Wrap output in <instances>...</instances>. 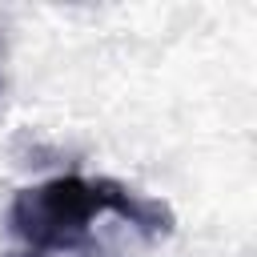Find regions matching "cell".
Here are the masks:
<instances>
[{
  "label": "cell",
  "instance_id": "cell-1",
  "mask_svg": "<svg viewBox=\"0 0 257 257\" xmlns=\"http://www.w3.org/2000/svg\"><path fill=\"white\" fill-rule=\"evenodd\" d=\"M100 217H120L145 237L173 233V213L165 201L145 197L108 177H52L32 189H20L8 205V229L24 241V249L36 253L84 245Z\"/></svg>",
  "mask_w": 257,
  "mask_h": 257
},
{
  "label": "cell",
  "instance_id": "cell-2",
  "mask_svg": "<svg viewBox=\"0 0 257 257\" xmlns=\"http://www.w3.org/2000/svg\"><path fill=\"white\" fill-rule=\"evenodd\" d=\"M0 257H48V253H36V249H8V253H0Z\"/></svg>",
  "mask_w": 257,
  "mask_h": 257
}]
</instances>
